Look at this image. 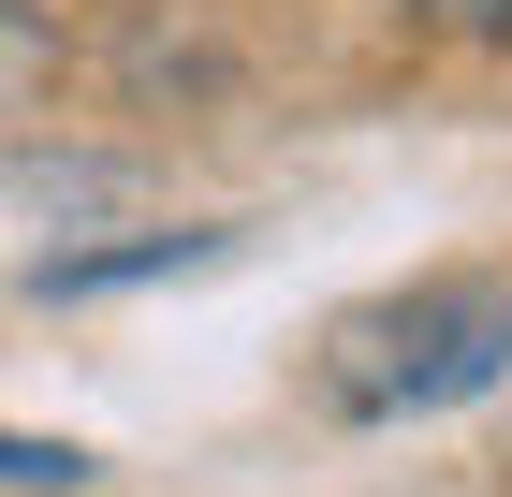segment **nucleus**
<instances>
[{
    "label": "nucleus",
    "mask_w": 512,
    "mask_h": 497,
    "mask_svg": "<svg viewBox=\"0 0 512 497\" xmlns=\"http://www.w3.org/2000/svg\"><path fill=\"white\" fill-rule=\"evenodd\" d=\"M425 30H512V0H410Z\"/></svg>",
    "instance_id": "nucleus-4"
},
{
    "label": "nucleus",
    "mask_w": 512,
    "mask_h": 497,
    "mask_svg": "<svg viewBox=\"0 0 512 497\" xmlns=\"http://www.w3.org/2000/svg\"><path fill=\"white\" fill-rule=\"evenodd\" d=\"M512 381V278H410L322 322V410L337 424H425Z\"/></svg>",
    "instance_id": "nucleus-1"
},
{
    "label": "nucleus",
    "mask_w": 512,
    "mask_h": 497,
    "mask_svg": "<svg viewBox=\"0 0 512 497\" xmlns=\"http://www.w3.org/2000/svg\"><path fill=\"white\" fill-rule=\"evenodd\" d=\"M74 483H103L88 439H15V424H0V497H74Z\"/></svg>",
    "instance_id": "nucleus-3"
},
{
    "label": "nucleus",
    "mask_w": 512,
    "mask_h": 497,
    "mask_svg": "<svg viewBox=\"0 0 512 497\" xmlns=\"http://www.w3.org/2000/svg\"><path fill=\"white\" fill-rule=\"evenodd\" d=\"M249 220H147V234H103V249H44L30 264V307H103V293H161V278H205L235 264Z\"/></svg>",
    "instance_id": "nucleus-2"
}]
</instances>
